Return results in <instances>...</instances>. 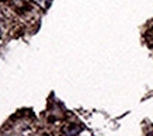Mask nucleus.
Listing matches in <instances>:
<instances>
[{
	"mask_svg": "<svg viewBox=\"0 0 153 136\" xmlns=\"http://www.w3.org/2000/svg\"><path fill=\"white\" fill-rule=\"evenodd\" d=\"M80 131H82V126L79 125H68L63 128V133L66 136H76L77 133H80Z\"/></svg>",
	"mask_w": 153,
	"mask_h": 136,
	"instance_id": "nucleus-1",
	"label": "nucleus"
},
{
	"mask_svg": "<svg viewBox=\"0 0 153 136\" xmlns=\"http://www.w3.org/2000/svg\"><path fill=\"white\" fill-rule=\"evenodd\" d=\"M34 1H35L41 9H47L48 6H49V1H51V0H34Z\"/></svg>",
	"mask_w": 153,
	"mask_h": 136,
	"instance_id": "nucleus-2",
	"label": "nucleus"
},
{
	"mask_svg": "<svg viewBox=\"0 0 153 136\" xmlns=\"http://www.w3.org/2000/svg\"><path fill=\"white\" fill-rule=\"evenodd\" d=\"M149 136H153V132H150V133H149Z\"/></svg>",
	"mask_w": 153,
	"mask_h": 136,
	"instance_id": "nucleus-3",
	"label": "nucleus"
},
{
	"mask_svg": "<svg viewBox=\"0 0 153 136\" xmlns=\"http://www.w3.org/2000/svg\"><path fill=\"white\" fill-rule=\"evenodd\" d=\"M0 38H1V30H0Z\"/></svg>",
	"mask_w": 153,
	"mask_h": 136,
	"instance_id": "nucleus-4",
	"label": "nucleus"
}]
</instances>
